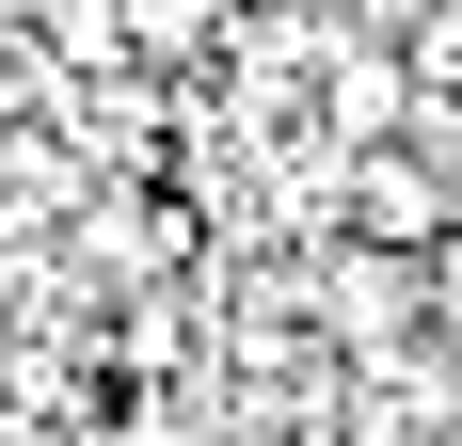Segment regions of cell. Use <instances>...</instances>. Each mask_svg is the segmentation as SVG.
Instances as JSON below:
<instances>
[{
  "label": "cell",
  "mask_w": 462,
  "mask_h": 446,
  "mask_svg": "<svg viewBox=\"0 0 462 446\" xmlns=\"http://www.w3.org/2000/svg\"><path fill=\"white\" fill-rule=\"evenodd\" d=\"M303 303H319V319H351V351H415L399 319H430V271H399V256H335Z\"/></svg>",
  "instance_id": "2"
},
{
  "label": "cell",
  "mask_w": 462,
  "mask_h": 446,
  "mask_svg": "<svg viewBox=\"0 0 462 446\" xmlns=\"http://www.w3.org/2000/svg\"><path fill=\"white\" fill-rule=\"evenodd\" d=\"M112 33H128L143 64H208V33H224V0H112Z\"/></svg>",
  "instance_id": "3"
},
{
  "label": "cell",
  "mask_w": 462,
  "mask_h": 446,
  "mask_svg": "<svg viewBox=\"0 0 462 446\" xmlns=\"http://www.w3.org/2000/svg\"><path fill=\"white\" fill-rule=\"evenodd\" d=\"M447 160H399V144H367V160H351V223H367L383 256H430V239H447Z\"/></svg>",
  "instance_id": "1"
}]
</instances>
